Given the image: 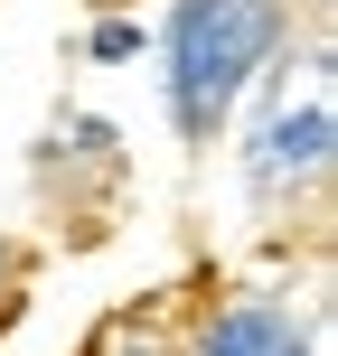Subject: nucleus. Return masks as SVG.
<instances>
[{"label": "nucleus", "mask_w": 338, "mask_h": 356, "mask_svg": "<svg viewBox=\"0 0 338 356\" xmlns=\"http://www.w3.org/2000/svg\"><path fill=\"white\" fill-rule=\"evenodd\" d=\"M282 38V0H169V113L188 141H207L235 113V94L254 85V66Z\"/></svg>", "instance_id": "obj_1"}, {"label": "nucleus", "mask_w": 338, "mask_h": 356, "mask_svg": "<svg viewBox=\"0 0 338 356\" xmlns=\"http://www.w3.org/2000/svg\"><path fill=\"white\" fill-rule=\"evenodd\" d=\"M85 56H94V66H113V56H141V19H104V29L85 38Z\"/></svg>", "instance_id": "obj_4"}, {"label": "nucleus", "mask_w": 338, "mask_h": 356, "mask_svg": "<svg viewBox=\"0 0 338 356\" xmlns=\"http://www.w3.org/2000/svg\"><path fill=\"white\" fill-rule=\"evenodd\" d=\"M291 338H301V328H291L272 300H235L226 319L207 328V356H282Z\"/></svg>", "instance_id": "obj_3"}, {"label": "nucleus", "mask_w": 338, "mask_h": 356, "mask_svg": "<svg viewBox=\"0 0 338 356\" xmlns=\"http://www.w3.org/2000/svg\"><path fill=\"white\" fill-rule=\"evenodd\" d=\"M329 131H338L329 94H320V104H301V113H282V122L263 131V150H254V178H263V188H272V178H310V169L329 160Z\"/></svg>", "instance_id": "obj_2"}]
</instances>
